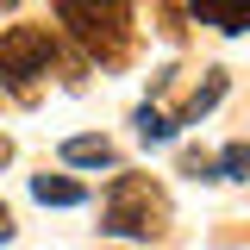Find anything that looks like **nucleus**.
Here are the masks:
<instances>
[{
  "label": "nucleus",
  "instance_id": "1",
  "mask_svg": "<svg viewBox=\"0 0 250 250\" xmlns=\"http://www.w3.org/2000/svg\"><path fill=\"white\" fill-rule=\"evenodd\" d=\"M131 6L138 0H57L62 31L88 50V62L100 69H119L131 57Z\"/></svg>",
  "mask_w": 250,
  "mask_h": 250
},
{
  "label": "nucleus",
  "instance_id": "2",
  "mask_svg": "<svg viewBox=\"0 0 250 250\" xmlns=\"http://www.w3.org/2000/svg\"><path fill=\"white\" fill-rule=\"evenodd\" d=\"M57 62H69L75 82H82V69H88V62L62 57V38H57V31H44V25H0V82L19 94V100H31L38 82H44Z\"/></svg>",
  "mask_w": 250,
  "mask_h": 250
},
{
  "label": "nucleus",
  "instance_id": "3",
  "mask_svg": "<svg viewBox=\"0 0 250 250\" xmlns=\"http://www.w3.org/2000/svg\"><path fill=\"white\" fill-rule=\"evenodd\" d=\"M100 225L113 238H156L169 225V188L150 182V175H113L106 207H100Z\"/></svg>",
  "mask_w": 250,
  "mask_h": 250
},
{
  "label": "nucleus",
  "instance_id": "4",
  "mask_svg": "<svg viewBox=\"0 0 250 250\" xmlns=\"http://www.w3.org/2000/svg\"><path fill=\"white\" fill-rule=\"evenodd\" d=\"M194 6V19L200 25H213V31H250V0H188Z\"/></svg>",
  "mask_w": 250,
  "mask_h": 250
},
{
  "label": "nucleus",
  "instance_id": "5",
  "mask_svg": "<svg viewBox=\"0 0 250 250\" xmlns=\"http://www.w3.org/2000/svg\"><path fill=\"white\" fill-rule=\"evenodd\" d=\"M62 163H69V169H113L119 150H113L106 138H62Z\"/></svg>",
  "mask_w": 250,
  "mask_h": 250
},
{
  "label": "nucleus",
  "instance_id": "6",
  "mask_svg": "<svg viewBox=\"0 0 250 250\" xmlns=\"http://www.w3.org/2000/svg\"><path fill=\"white\" fill-rule=\"evenodd\" d=\"M219 100H225V75H219V69H207V82H200V88L188 94V100L175 106V113H169V119H175V125H194L200 113H213Z\"/></svg>",
  "mask_w": 250,
  "mask_h": 250
},
{
  "label": "nucleus",
  "instance_id": "7",
  "mask_svg": "<svg viewBox=\"0 0 250 250\" xmlns=\"http://www.w3.org/2000/svg\"><path fill=\"white\" fill-rule=\"evenodd\" d=\"M31 194H38L44 207H82V200H88V188H82V182L50 175V169H44V175H31Z\"/></svg>",
  "mask_w": 250,
  "mask_h": 250
},
{
  "label": "nucleus",
  "instance_id": "8",
  "mask_svg": "<svg viewBox=\"0 0 250 250\" xmlns=\"http://www.w3.org/2000/svg\"><path fill=\"white\" fill-rule=\"evenodd\" d=\"M138 138H144V144H169V138H175V119H169L156 100H144V106H138Z\"/></svg>",
  "mask_w": 250,
  "mask_h": 250
},
{
  "label": "nucleus",
  "instance_id": "9",
  "mask_svg": "<svg viewBox=\"0 0 250 250\" xmlns=\"http://www.w3.org/2000/svg\"><path fill=\"white\" fill-rule=\"evenodd\" d=\"M219 182H250V144H225L219 150Z\"/></svg>",
  "mask_w": 250,
  "mask_h": 250
},
{
  "label": "nucleus",
  "instance_id": "10",
  "mask_svg": "<svg viewBox=\"0 0 250 250\" xmlns=\"http://www.w3.org/2000/svg\"><path fill=\"white\" fill-rule=\"evenodd\" d=\"M182 169L194 175V182H219V156L200 150V144H194V150H182Z\"/></svg>",
  "mask_w": 250,
  "mask_h": 250
},
{
  "label": "nucleus",
  "instance_id": "11",
  "mask_svg": "<svg viewBox=\"0 0 250 250\" xmlns=\"http://www.w3.org/2000/svg\"><path fill=\"white\" fill-rule=\"evenodd\" d=\"M13 238V213H6V200H0V244Z\"/></svg>",
  "mask_w": 250,
  "mask_h": 250
},
{
  "label": "nucleus",
  "instance_id": "12",
  "mask_svg": "<svg viewBox=\"0 0 250 250\" xmlns=\"http://www.w3.org/2000/svg\"><path fill=\"white\" fill-rule=\"evenodd\" d=\"M6 163H13V138H0V169H6Z\"/></svg>",
  "mask_w": 250,
  "mask_h": 250
},
{
  "label": "nucleus",
  "instance_id": "13",
  "mask_svg": "<svg viewBox=\"0 0 250 250\" xmlns=\"http://www.w3.org/2000/svg\"><path fill=\"white\" fill-rule=\"evenodd\" d=\"M0 6H13V0H0Z\"/></svg>",
  "mask_w": 250,
  "mask_h": 250
}]
</instances>
